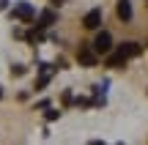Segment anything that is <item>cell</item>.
<instances>
[{
    "mask_svg": "<svg viewBox=\"0 0 148 145\" xmlns=\"http://www.w3.org/2000/svg\"><path fill=\"white\" fill-rule=\"evenodd\" d=\"M77 60H79V66L90 69V66L99 63V52L93 49V44H82V47H79V52H77Z\"/></svg>",
    "mask_w": 148,
    "mask_h": 145,
    "instance_id": "cell-1",
    "label": "cell"
},
{
    "mask_svg": "<svg viewBox=\"0 0 148 145\" xmlns=\"http://www.w3.org/2000/svg\"><path fill=\"white\" fill-rule=\"evenodd\" d=\"M55 19H58V14H55L52 8H47V11H41V22H38V25H41V27H49Z\"/></svg>",
    "mask_w": 148,
    "mask_h": 145,
    "instance_id": "cell-9",
    "label": "cell"
},
{
    "mask_svg": "<svg viewBox=\"0 0 148 145\" xmlns=\"http://www.w3.org/2000/svg\"><path fill=\"white\" fill-rule=\"evenodd\" d=\"M145 5H148V0H145Z\"/></svg>",
    "mask_w": 148,
    "mask_h": 145,
    "instance_id": "cell-16",
    "label": "cell"
},
{
    "mask_svg": "<svg viewBox=\"0 0 148 145\" xmlns=\"http://www.w3.org/2000/svg\"><path fill=\"white\" fill-rule=\"evenodd\" d=\"M0 99H3V91H0Z\"/></svg>",
    "mask_w": 148,
    "mask_h": 145,
    "instance_id": "cell-15",
    "label": "cell"
},
{
    "mask_svg": "<svg viewBox=\"0 0 148 145\" xmlns=\"http://www.w3.org/2000/svg\"><path fill=\"white\" fill-rule=\"evenodd\" d=\"M38 69H41V77L36 80V91H44V88H47V82H49V69H47V63H41Z\"/></svg>",
    "mask_w": 148,
    "mask_h": 145,
    "instance_id": "cell-8",
    "label": "cell"
},
{
    "mask_svg": "<svg viewBox=\"0 0 148 145\" xmlns=\"http://www.w3.org/2000/svg\"><path fill=\"white\" fill-rule=\"evenodd\" d=\"M58 110H47V115H44V118H47V120H58Z\"/></svg>",
    "mask_w": 148,
    "mask_h": 145,
    "instance_id": "cell-13",
    "label": "cell"
},
{
    "mask_svg": "<svg viewBox=\"0 0 148 145\" xmlns=\"http://www.w3.org/2000/svg\"><path fill=\"white\" fill-rule=\"evenodd\" d=\"M74 104H77V107H88V99H85V96H77V99H74Z\"/></svg>",
    "mask_w": 148,
    "mask_h": 145,
    "instance_id": "cell-12",
    "label": "cell"
},
{
    "mask_svg": "<svg viewBox=\"0 0 148 145\" xmlns=\"http://www.w3.org/2000/svg\"><path fill=\"white\" fill-rule=\"evenodd\" d=\"M82 25L88 27V30H96V27L101 25V8H90L88 14H85V19H82Z\"/></svg>",
    "mask_w": 148,
    "mask_h": 145,
    "instance_id": "cell-5",
    "label": "cell"
},
{
    "mask_svg": "<svg viewBox=\"0 0 148 145\" xmlns=\"http://www.w3.org/2000/svg\"><path fill=\"white\" fill-rule=\"evenodd\" d=\"M93 49H96L99 55H107V52L112 49V36H110L107 30H99V33H96V38H93Z\"/></svg>",
    "mask_w": 148,
    "mask_h": 145,
    "instance_id": "cell-2",
    "label": "cell"
},
{
    "mask_svg": "<svg viewBox=\"0 0 148 145\" xmlns=\"http://www.w3.org/2000/svg\"><path fill=\"white\" fill-rule=\"evenodd\" d=\"M49 3H52V5H63L66 0H49Z\"/></svg>",
    "mask_w": 148,
    "mask_h": 145,
    "instance_id": "cell-14",
    "label": "cell"
},
{
    "mask_svg": "<svg viewBox=\"0 0 148 145\" xmlns=\"http://www.w3.org/2000/svg\"><path fill=\"white\" fill-rule=\"evenodd\" d=\"M25 38H27L30 44H38V41L44 38V33H41V25H38V30H27V33H25Z\"/></svg>",
    "mask_w": 148,
    "mask_h": 145,
    "instance_id": "cell-10",
    "label": "cell"
},
{
    "mask_svg": "<svg viewBox=\"0 0 148 145\" xmlns=\"http://www.w3.org/2000/svg\"><path fill=\"white\" fill-rule=\"evenodd\" d=\"M118 52H121L123 58L129 60V58H137V55H143V47H140L137 41H123L121 47H118Z\"/></svg>",
    "mask_w": 148,
    "mask_h": 145,
    "instance_id": "cell-4",
    "label": "cell"
},
{
    "mask_svg": "<svg viewBox=\"0 0 148 145\" xmlns=\"http://www.w3.org/2000/svg\"><path fill=\"white\" fill-rule=\"evenodd\" d=\"M104 66H110V69H121V66H126V58H123L121 52H107V58H104Z\"/></svg>",
    "mask_w": 148,
    "mask_h": 145,
    "instance_id": "cell-7",
    "label": "cell"
},
{
    "mask_svg": "<svg viewBox=\"0 0 148 145\" xmlns=\"http://www.w3.org/2000/svg\"><path fill=\"white\" fill-rule=\"evenodd\" d=\"M22 74H25V66H19V63L11 66V77H22Z\"/></svg>",
    "mask_w": 148,
    "mask_h": 145,
    "instance_id": "cell-11",
    "label": "cell"
},
{
    "mask_svg": "<svg viewBox=\"0 0 148 145\" xmlns=\"http://www.w3.org/2000/svg\"><path fill=\"white\" fill-rule=\"evenodd\" d=\"M115 14H118V19H121V22H132V3H129V0H118Z\"/></svg>",
    "mask_w": 148,
    "mask_h": 145,
    "instance_id": "cell-6",
    "label": "cell"
},
{
    "mask_svg": "<svg viewBox=\"0 0 148 145\" xmlns=\"http://www.w3.org/2000/svg\"><path fill=\"white\" fill-rule=\"evenodd\" d=\"M33 16H36V11L30 8L27 3H19V5H14L11 8V19H19V22H30Z\"/></svg>",
    "mask_w": 148,
    "mask_h": 145,
    "instance_id": "cell-3",
    "label": "cell"
}]
</instances>
